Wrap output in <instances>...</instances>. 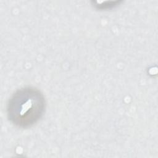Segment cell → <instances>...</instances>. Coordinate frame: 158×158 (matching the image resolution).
Wrapping results in <instances>:
<instances>
[{
	"mask_svg": "<svg viewBox=\"0 0 158 158\" xmlns=\"http://www.w3.org/2000/svg\"><path fill=\"white\" fill-rule=\"evenodd\" d=\"M46 105L44 96L38 89L23 87L16 90L8 100L7 118L19 128L31 127L43 116Z\"/></svg>",
	"mask_w": 158,
	"mask_h": 158,
	"instance_id": "cell-1",
	"label": "cell"
}]
</instances>
